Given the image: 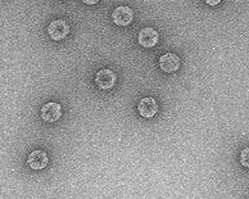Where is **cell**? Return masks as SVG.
Wrapping results in <instances>:
<instances>
[{"mask_svg":"<svg viewBox=\"0 0 249 199\" xmlns=\"http://www.w3.org/2000/svg\"><path fill=\"white\" fill-rule=\"evenodd\" d=\"M116 81H117V76L112 70H100V71L96 72L95 75V84L96 86L102 90H109L112 89L114 85H116Z\"/></svg>","mask_w":249,"mask_h":199,"instance_id":"cell-1","label":"cell"},{"mask_svg":"<svg viewBox=\"0 0 249 199\" xmlns=\"http://www.w3.org/2000/svg\"><path fill=\"white\" fill-rule=\"evenodd\" d=\"M48 34L54 41H61L70 34V26L63 19H55L48 26Z\"/></svg>","mask_w":249,"mask_h":199,"instance_id":"cell-2","label":"cell"},{"mask_svg":"<svg viewBox=\"0 0 249 199\" xmlns=\"http://www.w3.org/2000/svg\"><path fill=\"white\" fill-rule=\"evenodd\" d=\"M112 19L116 25L118 26H127L130 25L134 19V12L130 7H118L116 8L112 13Z\"/></svg>","mask_w":249,"mask_h":199,"instance_id":"cell-3","label":"cell"},{"mask_svg":"<svg viewBox=\"0 0 249 199\" xmlns=\"http://www.w3.org/2000/svg\"><path fill=\"white\" fill-rule=\"evenodd\" d=\"M160 70L166 73H174L180 68V58L174 53H166L160 58Z\"/></svg>","mask_w":249,"mask_h":199,"instance_id":"cell-4","label":"cell"},{"mask_svg":"<svg viewBox=\"0 0 249 199\" xmlns=\"http://www.w3.org/2000/svg\"><path fill=\"white\" fill-rule=\"evenodd\" d=\"M62 116V107L61 104L54 103V102H49V103L44 104V107L41 108V117L45 122H55L58 121Z\"/></svg>","mask_w":249,"mask_h":199,"instance_id":"cell-5","label":"cell"},{"mask_svg":"<svg viewBox=\"0 0 249 199\" xmlns=\"http://www.w3.org/2000/svg\"><path fill=\"white\" fill-rule=\"evenodd\" d=\"M138 112L142 117L145 118H152L154 117L158 112V104H157L156 100L150 96H146V98H142L139 102V106H138Z\"/></svg>","mask_w":249,"mask_h":199,"instance_id":"cell-6","label":"cell"},{"mask_svg":"<svg viewBox=\"0 0 249 199\" xmlns=\"http://www.w3.org/2000/svg\"><path fill=\"white\" fill-rule=\"evenodd\" d=\"M158 40H160V35L152 27H144L138 36V41L144 48H153L154 45H157Z\"/></svg>","mask_w":249,"mask_h":199,"instance_id":"cell-7","label":"cell"},{"mask_svg":"<svg viewBox=\"0 0 249 199\" xmlns=\"http://www.w3.org/2000/svg\"><path fill=\"white\" fill-rule=\"evenodd\" d=\"M49 158L44 150H34L27 158V164L34 170H43L48 166Z\"/></svg>","mask_w":249,"mask_h":199,"instance_id":"cell-8","label":"cell"},{"mask_svg":"<svg viewBox=\"0 0 249 199\" xmlns=\"http://www.w3.org/2000/svg\"><path fill=\"white\" fill-rule=\"evenodd\" d=\"M240 163L243 167L249 168V148H244L240 153Z\"/></svg>","mask_w":249,"mask_h":199,"instance_id":"cell-9","label":"cell"},{"mask_svg":"<svg viewBox=\"0 0 249 199\" xmlns=\"http://www.w3.org/2000/svg\"><path fill=\"white\" fill-rule=\"evenodd\" d=\"M206 3L210 4V5H217V4H220V0H216V1H210V0H207Z\"/></svg>","mask_w":249,"mask_h":199,"instance_id":"cell-10","label":"cell"},{"mask_svg":"<svg viewBox=\"0 0 249 199\" xmlns=\"http://www.w3.org/2000/svg\"><path fill=\"white\" fill-rule=\"evenodd\" d=\"M85 3L86 4H96L98 1H96V0H95V1H94V0H90V1H89V0H85Z\"/></svg>","mask_w":249,"mask_h":199,"instance_id":"cell-11","label":"cell"}]
</instances>
